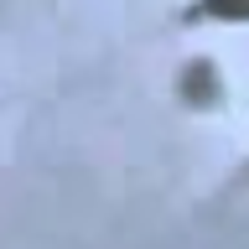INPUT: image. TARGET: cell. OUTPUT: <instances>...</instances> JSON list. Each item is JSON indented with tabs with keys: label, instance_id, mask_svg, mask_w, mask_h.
Here are the masks:
<instances>
[{
	"label": "cell",
	"instance_id": "obj_1",
	"mask_svg": "<svg viewBox=\"0 0 249 249\" xmlns=\"http://www.w3.org/2000/svg\"><path fill=\"white\" fill-rule=\"evenodd\" d=\"M187 21H233V26H244L249 21V0H197Z\"/></svg>",
	"mask_w": 249,
	"mask_h": 249
}]
</instances>
